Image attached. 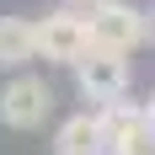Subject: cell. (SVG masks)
Here are the masks:
<instances>
[{
	"mask_svg": "<svg viewBox=\"0 0 155 155\" xmlns=\"http://www.w3.org/2000/svg\"><path fill=\"white\" fill-rule=\"evenodd\" d=\"M86 32H91V48L128 59L134 48H144V5H134V0H96L86 11Z\"/></svg>",
	"mask_w": 155,
	"mask_h": 155,
	"instance_id": "6da1fadb",
	"label": "cell"
},
{
	"mask_svg": "<svg viewBox=\"0 0 155 155\" xmlns=\"http://www.w3.org/2000/svg\"><path fill=\"white\" fill-rule=\"evenodd\" d=\"M144 118H150V134H155V91H150V102H144Z\"/></svg>",
	"mask_w": 155,
	"mask_h": 155,
	"instance_id": "30bf717a",
	"label": "cell"
},
{
	"mask_svg": "<svg viewBox=\"0 0 155 155\" xmlns=\"http://www.w3.org/2000/svg\"><path fill=\"white\" fill-rule=\"evenodd\" d=\"M128 80H134V64L123 54H102V48H86V59L75 64V91L80 102L91 107H112L128 96Z\"/></svg>",
	"mask_w": 155,
	"mask_h": 155,
	"instance_id": "3957f363",
	"label": "cell"
},
{
	"mask_svg": "<svg viewBox=\"0 0 155 155\" xmlns=\"http://www.w3.org/2000/svg\"><path fill=\"white\" fill-rule=\"evenodd\" d=\"M96 128H102V155H150V150H155L144 102H112V107H96Z\"/></svg>",
	"mask_w": 155,
	"mask_h": 155,
	"instance_id": "5b68a950",
	"label": "cell"
},
{
	"mask_svg": "<svg viewBox=\"0 0 155 155\" xmlns=\"http://www.w3.org/2000/svg\"><path fill=\"white\" fill-rule=\"evenodd\" d=\"M54 155H102L96 112H70V118L54 128Z\"/></svg>",
	"mask_w": 155,
	"mask_h": 155,
	"instance_id": "52a82bcc",
	"label": "cell"
},
{
	"mask_svg": "<svg viewBox=\"0 0 155 155\" xmlns=\"http://www.w3.org/2000/svg\"><path fill=\"white\" fill-rule=\"evenodd\" d=\"M54 118V86L43 75H11L0 86V123L16 128V134H32V128H43Z\"/></svg>",
	"mask_w": 155,
	"mask_h": 155,
	"instance_id": "7a4b0ae2",
	"label": "cell"
},
{
	"mask_svg": "<svg viewBox=\"0 0 155 155\" xmlns=\"http://www.w3.org/2000/svg\"><path fill=\"white\" fill-rule=\"evenodd\" d=\"M86 48H91L86 11H64V5H54V11L38 16V59H48V64H70V70H75V64L86 59Z\"/></svg>",
	"mask_w": 155,
	"mask_h": 155,
	"instance_id": "277c9868",
	"label": "cell"
},
{
	"mask_svg": "<svg viewBox=\"0 0 155 155\" xmlns=\"http://www.w3.org/2000/svg\"><path fill=\"white\" fill-rule=\"evenodd\" d=\"M38 59V21L32 16H0V70H27Z\"/></svg>",
	"mask_w": 155,
	"mask_h": 155,
	"instance_id": "8992f818",
	"label": "cell"
},
{
	"mask_svg": "<svg viewBox=\"0 0 155 155\" xmlns=\"http://www.w3.org/2000/svg\"><path fill=\"white\" fill-rule=\"evenodd\" d=\"M144 43L155 48V5H144Z\"/></svg>",
	"mask_w": 155,
	"mask_h": 155,
	"instance_id": "ba28073f",
	"label": "cell"
},
{
	"mask_svg": "<svg viewBox=\"0 0 155 155\" xmlns=\"http://www.w3.org/2000/svg\"><path fill=\"white\" fill-rule=\"evenodd\" d=\"M59 5H64V11H91L96 0H59Z\"/></svg>",
	"mask_w": 155,
	"mask_h": 155,
	"instance_id": "9c48e42d",
	"label": "cell"
}]
</instances>
